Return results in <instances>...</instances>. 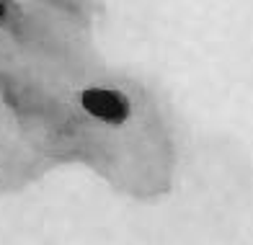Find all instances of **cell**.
<instances>
[{
  "label": "cell",
  "instance_id": "7a4b0ae2",
  "mask_svg": "<svg viewBox=\"0 0 253 245\" xmlns=\"http://www.w3.org/2000/svg\"><path fill=\"white\" fill-rule=\"evenodd\" d=\"M3 13H5V10H3V5H0V18H3Z\"/></svg>",
  "mask_w": 253,
  "mask_h": 245
},
{
  "label": "cell",
  "instance_id": "6da1fadb",
  "mask_svg": "<svg viewBox=\"0 0 253 245\" xmlns=\"http://www.w3.org/2000/svg\"><path fill=\"white\" fill-rule=\"evenodd\" d=\"M80 103H83V109L90 116L111 122V124H122L126 116H129V101H126L122 93H114V90L90 88L80 96Z\"/></svg>",
  "mask_w": 253,
  "mask_h": 245
}]
</instances>
